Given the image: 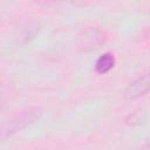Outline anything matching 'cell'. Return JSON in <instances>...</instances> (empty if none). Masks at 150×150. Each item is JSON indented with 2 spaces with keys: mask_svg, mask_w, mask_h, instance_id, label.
Wrapping results in <instances>:
<instances>
[{
  "mask_svg": "<svg viewBox=\"0 0 150 150\" xmlns=\"http://www.w3.org/2000/svg\"><path fill=\"white\" fill-rule=\"evenodd\" d=\"M41 114L42 110L39 107H27L16 111L15 114H13L2 122L0 128V138L5 141L6 138L13 136L14 134L21 131L22 129H25L26 127L39 120Z\"/></svg>",
  "mask_w": 150,
  "mask_h": 150,
  "instance_id": "cell-1",
  "label": "cell"
},
{
  "mask_svg": "<svg viewBox=\"0 0 150 150\" xmlns=\"http://www.w3.org/2000/svg\"><path fill=\"white\" fill-rule=\"evenodd\" d=\"M150 91V70L143 73L137 79H135L124 90V98L128 101H134L146 93Z\"/></svg>",
  "mask_w": 150,
  "mask_h": 150,
  "instance_id": "cell-2",
  "label": "cell"
},
{
  "mask_svg": "<svg viewBox=\"0 0 150 150\" xmlns=\"http://www.w3.org/2000/svg\"><path fill=\"white\" fill-rule=\"evenodd\" d=\"M104 41V34L97 28H88L79 36V46L83 49H93Z\"/></svg>",
  "mask_w": 150,
  "mask_h": 150,
  "instance_id": "cell-3",
  "label": "cell"
},
{
  "mask_svg": "<svg viewBox=\"0 0 150 150\" xmlns=\"http://www.w3.org/2000/svg\"><path fill=\"white\" fill-rule=\"evenodd\" d=\"M114 66H115V57H114V55L110 54V53H105V54L101 55L97 59V61L95 63V69L100 74H105L110 69H112Z\"/></svg>",
  "mask_w": 150,
  "mask_h": 150,
  "instance_id": "cell-4",
  "label": "cell"
}]
</instances>
